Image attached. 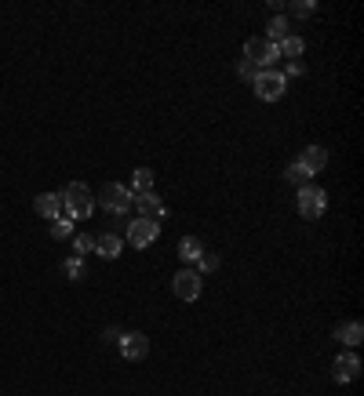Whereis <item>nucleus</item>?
Returning <instances> with one entry per match:
<instances>
[{
	"instance_id": "f03ea898",
	"label": "nucleus",
	"mask_w": 364,
	"mask_h": 396,
	"mask_svg": "<svg viewBox=\"0 0 364 396\" xmlns=\"http://www.w3.org/2000/svg\"><path fill=\"white\" fill-rule=\"evenodd\" d=\"M252 84H255V99H262V102H281L288 91V77L281 70H259V77Z\"/></svg>"
},
{
	"instance_id": "a211bd4d",
	"label": "nucleus",
	"mask_w": 364,
	"mask_h": 396,
	"mask_svg": "<svg viewBox=\"0 0 364 396\" xmlns=\"http://www.w3.org/2000/svg\"><path fill=\"white\" fill-rule=\"evenodd\" d=\"M154 182H157L154 171H149V167H139V171L132 175V186H128V189H132L135 197H139V193H154Z\"/></svg>"
},
{
	"instance_id": "5701e85b",
	"label": "nucleus",
	"mask_w": 364,
	"mask_h": 396,
	"mask_svg": "<svg viewBox=\"0 0 364 396\" xmlns=\"http://www.w3.org/2000/svg\"><path fill=\"white\" fill-rule=\"evenodd\" d=\"M284 178H288V182H295L299 189H302V186H310V175L302 171L299 164H288V167H284Z\"/></svg>"
},
{
	"instance_id": "bb28decb",
	"label": "nucleus",
	"mask_w": 364,
	"mask_h": 396,
	"mask_svg": "<svg viewBox=\"0 0 364 396\" xmlns=\"http://www.w3.org/2000/svg\"><path fill=\"white\" fill-rule=\"evenodd\" d=\"M102 339H106V342H120V339H124V331H120V327L113 324V327H106V334H102Z\"/></svg>"
},
{
	"instance_id": "aec40b11",
	"label": "nucleus",
	"mask_w": 364,
	"mask_h": 396,
	"mask_svg": "<svg viewBox=\"0 0 364 396\" xmlns=\"http://www.w3.org/2000/svg\"><path fill=\"white\" fill-rule=\"evenodd\" d=\"M63 273H66V280H84V277H87V265H84V258L73 255V258L63 262Z\"/></svg>"
},
{
	"instance_id": "4468645a",
	"label": "nucleus",
	"mask_w": 364,
	"mask_h": 396,
	"mask_svg": "<svg viewBox=\"0 0 364 396\" xmlns=\"http://www.w3.org/2000/svg\"><path fill=\"white\" fill-rule=\"evenodd\" d=\"M33 211H37V215L41 219H55V215H63V197H58V193H41L37 200H33Z\"/></svg>"
},
{
	"instance_id": "b1692460",
	"label": "nucleus",
	"mask_w": 364,
	"mask_h": 396,
	"mask_svg": "<svg viewBox=\"0 0 364 396\" xmlns=\"http://www.w3.org/2000/svg\"><path fill=\"white\" fill-rule=\"evenodd\" d=\"M197 273H215L219 269V255H211V251H204L200 258H197V265H193Z\"/></svg>"
},
{
	"instance_id": "423d86ee",
	"label": "nucleus",
	"mask_w": 364,
	"mask_h": 396,
	"mask_svg": "<svg viewBox=\"0 0 364 396\" xmlns=\"http://www.w3.org/2000/svg\"><path fill=\"white\" fill-rule=\"evenodd\" d=\"M157 233H161V222H154V219H132L128 226H124V240L132 243V248H149V243L157 240Z\"/></svg>"
},
{
	"instance_id": "4be33fe9",
	"label": "nucleus",
	"mask_w": 364,
	"mask_h": 396,
	"mask_svg": "<svg viewBox=\"0 0 364 396\" xmlns=\"http://www.w3.org/2000/svg\"><path fill=\"white\" fill-rule=\"evenodd\" d=\"M87 251H95V236H87V233H73V255L84 258Z\"/></svg>"
},
{
	"instance_id": "0eeeda50",
	"label": "nucleus",
	"mask_w": 364,
	"mask_h": 396,
	"mask_svg": "<svg viewBox=\"0 0 364 396\" xmlns=\"http://www.w3.org/2000/svg\"><path fill=\"white\" fill-rule=\"evenodd\" d=\"M245 58H248V62H255V70H269L281 58V51H277V44H269L266 37H252L245 44Z\"/></svg>"
},
{
	"instance_id": "f8f14e48",
	"label": "nucleus",
	"mask_w": 364,
	"mask_h": 396,
	"mask_svg": "<svg viewBox=\"0 0 364 396\" xmlns=\"http://www.w3.org/2000/svg\"><path fill=\"white\" fill-rule=\"evenodd\" d=\"M336 342L346 346V349L360 346V342H364V324H360V320H346V324H339V327H336Z\"/></svg>"
},
{
	"instance_id": "2eb2a0df",
	"label": "nucleus",
	"mask_w": 364,
	"mask_h": 396,
	"mask_svg": "<svg viewBox=\"0 0 364 396\" xmlns=\"http://www.w3.org/2000/svg\"><path fill=\"white\" fill-rule=\"evenodd\" d=\"M200 255H204V243H200L197 236H182V240H178V258L186 262L190 269L197 265V258H200Z\"/></svg>"
},
{
	"instance_id": "9b49d317",
	"label": "nucleus",
	"mask_w": 364,
	"mask_h": 396,
	"mask_svg": "<svg viewBox=\"0 0 364 396\" xmlns=\"http://www.w3.org/2000/svg\"><path fill=\"white\" fill-rule=\"evenodd\" d=\"M135 204H139V219H168V207L161 204V197L157 193H139L135 197Z\"/></svg>"
},
{
	"instance_id": "a878e982",
	"label": "nucleus",
	"mask_w": 364,
	"mask_h": 396,
	"mask_svg": "<svg viewBox=\"0 0 364 396\" xmlns=\"http://www.w3.org/2000/svg\"><path fill=\"white\" fill-rule=\"evenodd\" d=\"M284 77H306V66H302V62H288L284 66Z\"/></svg>"
},
{
	"instance_id": "412c9836",
	"label": "nucleus",
	"mask_w": 364,
	"mask_h": 396,
	"mask_svg": "<svg viewBox=\"0 0 364 396\" xmlns=\"http://www.w3.org/2000/svg\"><path fill=\"white\" fill-rule=\"evenodd\" d=\"M314 11H317L314 0H295V4H288V15H291V18H310ZM291 18H288V22H291Z\"/></svg>"
},
{
	"instance_id": "f3484780",
	"label": "nucleus",
	"mask_w": 364,
	"mask_h": 396,
	"mask_svg": "<svg viewBox=\"0 0 364 396\" xmlns=\"http://www.w3.org/2000/svg\"><path fill=\"white\" fill-rule=\"evenodd\" d=\"M277 51L288 58V62H302V51H306V40H302V37H284L281 44H277Z\"/></svg>"
},
{
	"instance_id": "6ab92c4d",
	"label": "nucleus",
	"mask_w": 364,
	"mask_h": 396,
	"mask_svg": "<svg viewBox=\"0 0 364 396\" xmlns=\"http://www.w3.org/2000/svg\"><path fill=\"white\" fill-rule=\"evenodd\" d=\"M51 236L55 240H70L73 236V219L70 215H55L51 219Z\"/></svg>"
},
{
	"instance_id": "f257e3e1",
	"label": "nucleus",
	"mask_w": 364,
	"mask_h": 396,
	"mask_svg": "<svg viewBox=\"0 0 364 396\" xmlns=\"http://www.w3.org/2000/svg\"><path fill=\"white\" fill-rule=\"evenodd\" d=\"M58 197H63V215H70L73 222L91 219V211H95V193H91L84 182H70Z\"/></svg>"
},
{
	"instance_id": "393cba45",
	"label": "nucleus",
	"mask_w": 364,
	"mask_h": 396,
	"mask_svg": "<svg viewBox=\"0 0 364 396\" xmlns=\"http://www.w3.org/2000/svg\"><path fill=\"white\" fill-rule=\"evenodd\" d=\"M237 73H240V80H255L259 77V70H255V62H248V58H240V62H237Z\"/></svg>"
},
{
	"instance_id": "9d476101",
	"label": "nucleus",
	"mask_w": 364,
	"mask_h": 396,
	"mask_svg": "<svg viewBox=\"0 0 364 396\" xmlns=\"http://www.w3.org/2000/svg\"><path fill=\"white\" fill-rule=\"evenodd\" d=\"M295 164L314 178V175H321V171L328 167V149H324V145H306V149L299 153V160H295Z\"/></svg>"
},
{
	"instance_id": "39448f33",
	"label": "nucleus",
	"mask_w": 364,
	"mask_h": 396,
	"mask_svg": "<svg viewBox=\"0 0 364 396\" xmlns=\"http://www.w3.org/2000/svg\"><path fill=\"white\" fill-rule=\"evenodd\" d=\"M102 207L109 211V215H128V211L135 207V193L124 186V182H109V186L102 189Z\"/></svg>"
},
{
	"instance_id": "20e7f679",
	"label": "nucleus",
	"mask_w": 364,
	"mask_h": 396,
	"mask_svg": "<svg viewBox=\"0 0 364 396\" xmlns=\"http://www.w3.org/2000/svg\"><path fill=\"white\" fill-rule=\"evenodd\" d=\"M171 291H175V298L178 302H197L200 298V291H204V280H200V273L197 269H178L175 277H171Z\"/></svg>"
},
{
	"instance_id": "dca6fc26",
	"label": "nucleus",
	"mask_w": 364,
	"mask_h": 396,
	"mask_svg": "<svg viewBox=\"0 0 364 396\" xmlns=\"http://www.w3.org/2000/svg\"><path fill=\"white\" fill-rule=\"evenodd\" d=\"M284 37H291V22H288L284 15L269 18V22H266V40H269V44H281Z\"/></svg>"
},
{
	"instance_id": "6e6552de",
	"label": "nucleus",
	"mask_w": 364,
	"mask_h": 396,
	"mask_svg": "<svg viewBox=\"0 0 364 396\" xmlns=\"http://www.w3.org/2000/svg\"><path fill=\"white\" fill-rule=\"evenodd\" d=\"M331 378H336L339 385H350L360 378V356L357 353H339L336 363H331Z\"/></svg>"
},
{
	"instance_id": "7ed1b4c3",
	"label": "nucleus",
	"mask_w": 364,
	"mask_h": 396,
	"mask_svg": "<svg viewBox=\"0 0 364 396\" xmlns=\"http://www.w3.org/2000/svg\"><path fill=\"white\" fill-rule=\"evenodd\" d=\"M295 207H299V215L306 219V222H317L324 211H328V193H324L321 186H302Z\"/></svg>"
},
{
	"instance_id": "1a4fd4ad",
	"label": "nucleus",
	"mask_w": 364,
	"mask_h": 396,
	"mask_svg": "<svg viewBox=\"0 0 364 396\" xmlns=\"http://www.w3.org/2000/svg\"><path fill=\"white\" fill-rule=\"evenodd\" d=\"M117 346H120V356H124V360H132V363L149 356V339H146L142 331H124V339H120Z\"/></svg>"
},
{
	"instance_id": "ddd939ff",
	"label": "nucleus",
	"mask_w": 364,
	"mask_h": 396,
	"mask_svg": "<svg viewBox=\"0 0 364 396\" xmlns=\"http://www.w3.org/2000/svg\"><path fill=\"white\" fill-rule=\"evenodd\" d=\"M120 251H124V240H120V233H102V236H95V255H102V258H120Z\"/></svg>"
}]
</instances>
